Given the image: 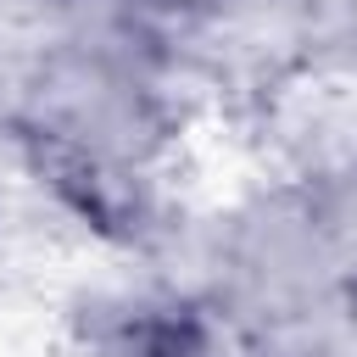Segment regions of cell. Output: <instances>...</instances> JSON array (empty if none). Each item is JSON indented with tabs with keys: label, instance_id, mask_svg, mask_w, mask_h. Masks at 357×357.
Here are the masks:
<instances>
[{
	"label": "cell",
	"instance_id": "6da1fadb",
	"mask_svg": "<svg viewBox=\"0 0 357 357\" xmlns=\"http://www.w3.org/2000/svg\"><path fill=\"white\" fill-rule=\"evenodd\" d=\"M123 6H139V11H151V17H184V11H201V6H212V0H123Z\"/></svg>",
	"mask_w": 357,
	"mask_h": 357
}]
</instances>
